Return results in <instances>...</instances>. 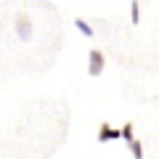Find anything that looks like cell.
Here are the masks:
<instances>
[{
	"instance_id": "2",
	"label": "cell",
	"mask_w": 159,
	"mask_h": 159,
	"mask_svg": "<svg viewBox=\"0 0 159 159\" xmlns=\"http://www.w3.org/2000/svg\"><path fill=\"white\" fill-rule=\"evenodd\" d=\"M103 53L101 51H90V58H88V72L93 74V77H96V74H101L103 72Z\"/></svg>"
},
{
	"instance_id": "5",
	"label": "cell",
	"mask_w": 159,
	"mask_h": 159,
	"mask_svg": "<svg viewBox=\"0 0 159 159\" xmlns=\"http://www.w3.org/2000/svg\"><path fill=\"white\" fill-rule=\"evenodd\" d=\"M74 27H77L80 32L85 34V37H93V29H90V24H88V21H82V19H77V21H74Z\"/></svg>"
},
{
	"instance_id": "4",
	"label": "cell",
	"mask_w": 159,
	"mask_h": 159,
	"mask_svg": "<svg viewBox=\"0 0 159 159\" xmlns=\"http://www.w3.org/2000/svg\"><path fill=\"white\" fill-rule=\"evenodd\" d=\"M117 138H122V130H117V127H111V125H106V122H103L101 130H98V141L106 143V141H117Z\"/></svg>"
},
{
	"instance_id": "3",
	"label": "cell",
	"mask_w": 159,
	"mask_h": 159,
	"mask_svg": "<svg viewBox=\"0 0 159 159\" xmlns=\"http://www.w3.org/2000/svg\"><path fill=\"white\" fill-rule=\"evenodd\" d=\"M16 34L21 40H27L29 34H32V24H29V16L27 13H19L16 16Z\"/></svg>"
},
{
	"instance_id": "1",
	"label": "cell",
	"mask_w": 159,
	"mask_h": 159,
	"mask_svg": "<svg viewBox=\"0 0 159 159\" xmlns=\"http://www.w3.org/2000/svg\"><path fill=\"white\" fill-rule=\"evenodd\" d=\"M122 138H125V143L130 146L133 157H135V159H143V146H141V141H138V138L133 135V125H130V122H127V125L122 127Z\"/></svg>"
},
{
	"instance_id": "6",
	"label": "cell",
	"mask_w": 159,
	"mask_h": 159,
	"mask_svg": "<svg viewBox=\"0 0 159 159\" xmlns=\"http://www.w3.org/2000/svg\"><path fill=\"white\" fill-rule=\"evenodd\" d=\"M130 19H133V24H138V19H141V6L138 3H130Z\"/></svg>"
}]
</instances>
